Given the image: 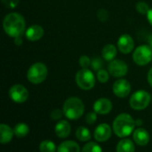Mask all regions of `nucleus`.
Masks as SVG:
<instances>
[{"label":"nucleus","instance_id":"ddd939ff","mask_svg":"<svg viewBox=\"0 0 152 152\" xmlns=\"http://www.w3.org/2000/svg\"><path fill=\"white\" fill-rule=\"evenodd\" d=\"M112 109V103L110 99L102 98L97 99L94 104V110L100 115H107Z\"/></svg>","mask_w":152,"mask_h":152},{"label":"nucleus","instance_id":"cd10ccee","mask_svg":"<svg viewBox=\"0 0 152 152\" xmlns=\"http://www.w3.org/2000/svg\"><path fill=\"white\" fill-rule=\"evenodd\" d=\"M91 59L87 56H81L79 58V65L82 68H88L91 66Z\"/></svg>","mask_w":152,"mask_h":152},{"label":"nucleus","instance_id":"4468645a","mask_svg":"<svg viewBox=\"0 0 152 152\" xmlns=\"http://www.w3.org/2000/svg\"><path fill=\"white\" fill-rule=\"evenodd\" d=\"M26 38L30 41H37L44 36V29L40 25H32L26 30Z\"/></svg>","mask_w":152,"mask_h":152},{"label":"nucleus","instance_id":"1a4fd4ad","mask_svg":"<svg viewBox=\"0 0 152 152\" xmlns=\"http://www.w3.org/2000/svg\"><path fill=\"white\" fill-rule=\"evenodd\" d=\"M108 71L110 75L117 77V78H121L126 75L128 72V67H127V65L124 61L114 59L110 61L108 66Z\"/></svg>","mask_w":152,"mask_h":152},{"label":"nucleus","instance_id":"6ab92c4d","mask_svg":"<svg viewBox=\"0 0 152 152\" xmlns=\"http://www.w3.org/2000/svg\"><path fill=\"white\" fill-rule=\"evenodd\" d=\"M102 54L106 61H112L117 56V48L113 44H107L102 48Z\"/></svg>","mask_w":152,"mask_h":152},{"label":"nucleus","instance_id":"a878e982","mask_svg":"<svg viewBox=\"0 0 152 152\" xmlns=\"http://www.w3.org/2000/svg\"><path fill=\"white\" fill-rule=\"evenodd\" d=\"M150 9H151L150 6L145 2H138L136 4V10H137V12L142 13V14H147L148 12L150 11Z\"/></svg>","mask_w":152,"mask_h":152},{"label":"nucleus","instance_id":"473e14b6","mask_svg":"<svg viewBox=\"0 0 152 152\" xmlns=\"http://www.w3.org/2000/svg\"><path fill=\"white\" fill-rule=\"evenodd\" d=\"M147 80H148L149 84H150V85L152 87V67L150 69V71H149V73H148Z\"/></svg>","mask_w":152,"mask_h":152},{"label":"nucleus","instance_id":"c85d7f7f","mask_svg":"<svg viewBox=\"0 0 152 152\" xmlns=\"http://www.w3.org/2000/svg\"><path fill=\"white\" fill-rule=\"evenodd\" d=\"M97 120V113L96 112H90L86 116V122L88 125H94Z\"/></svg>","mask_w":152,"mask_h":152},{"label":"nucleus","instance_id":"c9c22d12","mask_svg":"<svg viewBox=\"0 0 152 152\" xmlns=\"http://www.w3.org/2000/svg\"><path fill=\"white\" fill-rule=\"evenodd\" d=\"M149 43H150V44H149V46H150V47L152 48V37L150 39H149Z\"/></svg>","mask_w":152,"mask_h":152},{"label":"nucleus","instance_id":"9b49d317","mask_svg":"<svg viewBox=\"0 0 152 152\" xmlns=\"http://www.w3.org/2000/svg\"><path fill=\"white\" fill-rule=\"evenodd\" d=\"M118 50L123 54H129L134 48V41L133 38L128 34L121 35L118 40Z\"/></svg>","mask_w":152,"mask_h":152},{"label":"nucleus","instance_id":"dca6fc26","mask_svg":"<svg viewBox=\"0 0 152 152\" xmlns=\"http://www.w3.org/2000/svg\"><path fill=\"white\" fill-rule=\"evenodd\" d=\"M134 140L139 146H145L150 142V134L143 128H138L134 132Z\"/></svg>","mask_w":152,"mask_h":152},{"label":"nucleus","instance_id":"c756f323","mask_svg":"<svg viewBox=\"0 0 152 152\" xmlns=\"http://www.w3.org/2000/svg\"><path fill=\"white\" fill-rule=\"evenodd\" d=\"M97 17L101 22H104L109 19V13L105 9H100L97 13Z\"/></svg>","mask_w":152,"mask_h":152},{"label":"nucleus","instance_id":"f3484780","mask_svg":"<svg viewBox=\"0 0 152 152\" xmlns=\"http://www.w3.org/2000/svg\"><path fill=\"white\" fill-rule=\"evenodd\" d=\"M0 133H1V139L0 142L2 144H6L9 143L14 134V131L7 125L2 124L0 125Z\"/></svg>","mask_w":152,"mask_h":152},{"label":"nucleus","instance_id":"6e6552de","mask_svg":"<svg viewBox=\"0 0 152 152\" xmlns=\"http://www.w3.org/2000/svg\"><path fill=\"white\" fill-rule=\"evenodd\" d=\"M9 96L15 103H24L28 99V91L23 85L15 84L9 90Z\"/></svg>","mask_w":152,"mask_h":152},{"label":"nucleus","instance_id":"20e7f679","mask_svg":"<svg viewBox=\"0 0 152 152\" xmlns=\"http://www.w3.org/2000/svg\"><path fill=\"white\" fill-rule=\"evenodd\" d=\"M48 70L45 64L35 63L33 64L27 72V79L33 84L42 83L47 77Z\"/></svg>","mask_w":152,"mask_h":152},{"label":"nucleus","instance_id":"f8f14e48","mask_svg":"<svg viewBox=\"0 0 152 152\" xmlns=\"http://www.w3.org/2000/svg\"><path fill=\"white\" fill-rule=\"evenodd\" d=\"M111 133H112L111 128L108 124H101L96 127L94 135V139L97 142H104L110 138Z\"/></svg>","mask_w":152,"mask_h":152},{"label":"nucleus","instance_id":"7ed1b4c3","mask_svg":"<svg viewBox=\"0 0 152 152\" xmlns=\"http://www.w3.org/2000/svg\"><path fill=\"white\" fill-rule=\"evenodd\" d=\"M64 116L70 120H77L80 118L85 112V106L83 101L76 97L69 98L63 104Z\"/></svg>","mask_w":152,"mask_h":152},{"label":"nucleus","instance_id":"423d86ee","mask_svg":"<svg viewBox=\"0 0 152 152\" xmlns=\"http://www.w3.org/2000/svg\"><path fill=\"white\" fill-rule=\"evenodd\" d=\"M151 102V95L145 90H138L130 98V106L134 110L145 109Z\"/></svg>","mask_w":152,"mask_h":152},{"label":"nucleus","instance_id":"bb28decb","mask_svg":"<svg viewBox=\"0 0 152 152\" xmlns=\"http://www.w3.org/2000/svg\"><path fill=\"white\" fill-rule=\"evenodd\" d=\"M103 66V62L100 57H95L92 60L91 63V67L94 70V71H99L102 68Z\"/></svg>","mask_w":152,"mask_h":152},{"label":"nucleus","instance_id":"0eeeda50","mask_svg":"<svg viewBox=\"0 0 152 152\" xmlns=\"http://www.w3.org/2000/svg\"><path fill=\"white\" fill-rule=\"evenodd\" d=\"M133 60L140 66L148 65L152 60V48L147 45H142L138 47L134 51Z\"/></svg>","mask_w":152,"mask_h":152},{"label":"nucleus","instance_id":"393cba45","mask_svg":"<svg viewBox=\"0 0 152 152\" xmlns=\"http://www.w3.org/2000/svg\"><path fill=\"white\" fill-rule=\"evenodd\" d=\"M109 74H110L109 71L107 72L106 70L101 69L97 71V80L102 83H105L109 81V78H110Z\"/></svg>","mask_w":152,"mask_h":152},{"label":"nucleus","instance_id":"f03ea898","mask_svg":"<svg viewBox=\"0 0 152 152\" xmlns=\"http://www.w3.org/2000/svg\"><path fill=\"white\" fill-rule=\"evenodd\" d=\"M135 121L128 114L118 115L113 122V130L117 136L124 138L129 136L134 130Z\"/></svg>","mask_w":152,"mask_h":152},{"label":"nucleus","instance_id":"7c9ffc66","mask_svg":"<svg viewBox=\"0 0 152 152\" xmlns=\"http://www.w3.org/2000/svg\"><path fill=\"white\" fill-rule=\"evenodd\" d=\"M1 1L4 4L5 7L10 8V9L15 8L20 2V0H1Z\"/></svg>","mask_w":152,"mask_h":152},{"label":"nucleus","instance_id":"9d476101","mask_svg":"<svg viewBox=\"0 0 152 152\" xmlns=\"http://www.w3.org/2000/svg\"><path fill=\"white\" fill-rule=\"evenodd\" d=\"M112 90L117 97L126 98L131 92V84L126 79H119L114 82Z\"/></svg>","mask_w":152,"mask_h":152},{"label":"nucleus","instance_id":"4be33fe9","mask_svg":"<svg viewBox=\"0 0 152 152\" xmlns=\"http://www.w3.org/2000/svg\"><path fill=\"white\" fill-rule=\"evenodd\" d=\"M76 137L80 142H87L91 139V133L87 128L80 126L76 131Z\"/></svg>","mask_w":152,"mask_h":152},{"label":"nucleus","instance_id":"f257e3e1","mask_svg":"<svg viewBox=\"0 0 152 152\" xmlns=\"http://www.w3.org/2000/svg\"><path fill=\"white\" fill-rule=\"evenodd\" d=\"M3 28L8 36L15 39L22 35L26 28V22L21 14L18 13H11L4 17Z\"/></svg>","mask_w":152,"mask_h":152},{"label":"nucleus","instance_id":"aec40b11","mask_svg":"<svg viewBox=\"0 0 152 152\" xmlns=\"http://www.w3.org/2000/svg\"><path fill=\"white\" fill-rule=\"evenodd\" d=\"M135 148L132 141L128 139L121 140L117 145V152H134Z\"/></svg>","mask_w":152,"mask_h":152},{"label":"nucleus","instance_id":"f704fd0d","mask_svg":"<svg viewBox=\"0 0 152 152\" xmlns=\"http://www.w3.org/2000/svg\"><path fill=\"white\" fill-rule=\"evenodd\" d=\"M14 42H15V44H16L17 46L21 45V44H22V39H21V37L19 36V37L15 38V39H14Z\"/></svg>","mask_w":152,"mask_h":152},{"label":"nucleus","instance_id":"72a5a7b5","mask_svg":"<svg viewBox=\"0 0 152 152\" xmlns=\"http://www.w3.org/2000/svg\"><path fill=\"white\" fill-rule=\"evenodd\" d=\"M146 15H147V20H148V22H150V24L152 26V8L150 9V11L148 12V13H147Z\"/></svg>","mask_w":152,"mask_h":152},{"label":"nucleus","instance_id":"a211bd4d","mask_svg":"<svg viewBox=\"0 0 152 152\" xmlns=\"http://www.w3.org/2000/svg\"><path fill=\"white\" fill-rule=\"evenodd\" d=\"M57 152H80L79 145L72 141L63 142L57 148Z\"/></svg>","mask_w":152,"mask_h":152},{"label":"nucleus","instance_id":"39448f33","mask_svg":"<svg viewBox=\"0 0 152 152\" xmlns=\"http://www.w3.org/2000/svg\"><path fill=\"white\" fill-rule=\"evenodd\" d=\"M77 85L84 90H89L94 87L95 77L94 74L88 70V68H82L76 74Z\"/></svg>","mask_w":152,"mask_h":152},{"label":"nucleus","instance_id":"5701e85b","mask_svg":"<svg viewBox=\"0 0 152 152\" xmlns=\"http://www.w3.org/2000/svg\"><path fill=\"white\" fill-rule=\"evenodd\" d=\"M39 151L40 152H55L56 151V145L54 142L45 140L43 141L39 145Z\"/></svg>","mask_w":152,"mask_h":152},{"label":"nucleus","instance_id":"2eb2a0df","mask_svg":"<svg viewBox=\"0 0 152 152\" xmlns=\"http://www.w3.org/2000/svg\"><path fill=\"white\" fill-rule=\"evenodd\" d=\"M55 134L59 138H66L70 134L71 126L69 123L66 120H61L55 125Z\"/></svg>","mask_w":152,"mask_h":152},{"label":"nucleus","instance_id":"b1692460","mask_svg":"<svg viewBox=\"0 0 152 152\" xmlns=\"http://www.w3.org/2000/svg\"><path fill=\"white\" fill-rule=\"evenodd\" d=\"M82 152H102V151L101 146L98 145L97 143L88 142L83 147Z\"/></svg>","mask_w":152,"mask_h":152},{"label":"nucleus","instance_id":"2f4dec72","mask_svg":"<svg viewBox=\"0 0 152 152\" xmlns=\"http://www.w3.org/2000/svg\"><path fill=\"white\" fill-rule=\"evenodd\" d=\"M63 115H64L63 110L61 111V109H54V110L52 111L50 116H51V118H52L53 120H60V119L62 117Z\"/></svg>","mask_w":152,"mask_h":152},{"label":"nucleus","instance_id":"412c9836","mask_svg":"<svg viewBox=\"0 0 152 152\" xmlns=\"http://www.w3.org/2000/svg\"><path fill=\"white\" fill-rule=\"evenodd\" d=\"M13 131H14V135H16L18 138H23L28 133L29 128L26 124L19 123L15 125Z\"/></svg>","mask_w":152,"mask_h":152}]
</instances>
